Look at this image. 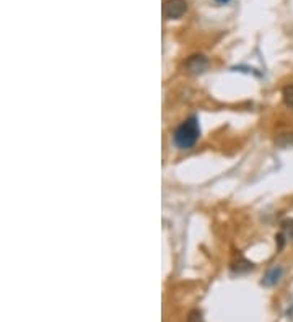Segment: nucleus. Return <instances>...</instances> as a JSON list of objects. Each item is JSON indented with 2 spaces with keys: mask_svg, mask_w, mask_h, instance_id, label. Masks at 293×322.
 Listing matches in <instances>:
<instances>
[{
  "mask_svg": "<svg viewBox=\"0 0 293 322\" xmlns=\"http://www.w3.org/2000/svg\"><path fill=\"white\" fill-rule=\"evenodd\" d=\"M188 322H204L202 314L199 311H192V313L189 314V321Z\"/></svg>",
  "mask_w": 293,
  "mask_h": 322,
  "instance_id": "nucleus-7",
  "label": "nucleus"
},
{
  "mask_svg": "<svg viewBox=\"0 0 293 322\" xmlns=\"http://www.w3.org/2000/svg\"><path fill=\"white\" fill-rule=\"evenodd\" d=\"M282 230H284L282 235L293 241V220H285L282 223Z\"/></svg>",
  "mask_w": 293,
  "mask_h": 322,
  "instance_id": "nucleus-6",
  "label": "nucleus"
},
{
  "mask_svg": "<svg viewBox=\"0 0 293 322\" xmlns=\"http://www.w3.org/2000/svg\"><path fill=\"white\" fill-rule=\"evenodd\" d=\"M199 135H200L199 121H197L196 116H192V117H189L188 121H184L180 127L174 130L173 142L180 150H189L196 145Z\"/></svg>",
  "mask_w": 293,
  "mask_h": 322,
  "instance_id": "nucleus-1",
  "label": "nucleus"
},
{
  "mask_svg": "<svg viewBox=\"0 0 293 322\" xmlns=\"http://www.w3.org/2000/svg\"><path fill=\"white\" fill-rule=\"evenodd\" d=\"M208 67V60L204 55H190L186 60V70L192 75H199L202 72H206Z\"/></svg>",
  "mask_w": 293,
  "mask_h": 322,
  "instance_id": "nucleus-3",
  "label": "nucleus"
},
{
  "mask_svg": "<svg viewBox=\"0 0 293 322\" xmlns=\"http://www.w3.org/2000/svg\"><path fill=\"white\" fill-rule=\"evenodd\" d=\"M188 11L186 0H164L163 3V15L166 20H178Z\"/></svg>",
  "mask_w": 293,
  "mask_h": 322,
  "instance_id": "nucleus-2",
  "label": "nucleus"
},
{
  "mask_svg": "<svg viewBox=\"0 0 293 322\" xmlns=\"http://www.w3.org/2000/svg\"><path fill=\"white\" fill-rule=\"evenodd\" d=\"M282 98H284L285 106L293 112V85H286L284 88V90H282Z\"/></svg>",
  "mask_w": 293,
  "mask_h": 322,
  "instance_id": "nucleus-5",
  "label": "nucleus"
},
{
  "mask_svg": "<svg viewBox=\"0 0 293 322\" xmlns=\"http://www.w3.org/2000/svg\"><path fill=\"white\" fill-rule=\"evenodd\" d=\"M280 277H282V269L280 267H274V269H270L269 272H267V275H266V279H264V285H267V287H272V285H276V283L280 280Z\"/></svg>",
  "mask_w": 293,
  "mask_h": 322,
  "instance_id": "nucleus-4",
  "label": "nucleus"
},
{
  "mask_svg": "<svg viewBox=\"0 0 293 322\" xmlns=\"http://www.w3.org/2000/svg\"><path fill=\"white\" fill-rule=\"evenodd\" d=\"M216 3H220V5H225V3H228L230 0H215Z\"/></svg>",
  "mask_w": 293,
  "mask_h": 322,
  "instance_id": "nucleus-8",
  "label": "nucleus"
}]
</instances>
